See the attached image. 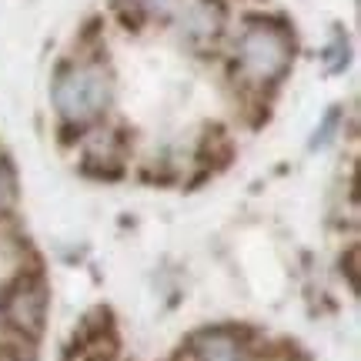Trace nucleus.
<instances>
[{"label":"nucleus","instance_id":"8","mask_svg":"<svg viewBox=\"0 0 361 361\" xmlns=\"http://www.w3.org/2000/svg\"><path fill=\"white\" fill-rule=\"evenodd\" d=\"M345 61H348V47L338 40L335 47L328 51V71H341V67H345Z\"/></svg>","mask_w":361,"mask_h":361},{"label":"nucleus","instance_id":"4","mask_svg":"<svg viewBox=\"0 0 361 361\" xmlns=\"http://www.w3.org/2000/svg\"><path fill=\"white\" fill-rule=\"evenodd\" d=\"M191 361H247V341L234 328H211L191 338Z\"/></svg>","mask_w":361,"mask_h":361},{"label":"nucleus","instance_id":"1","mask_svg":"<svg viewBox=\"0 0 361 361\" xmlns=\"http://www.w3.org/2000/svg\"><path fill=\"white\" fill-rule=\"evenodd\" d=\"M291 37L274 20H255L245 27L238 44V67L251 84H274L291 64Z\"/></svg>","mask_w":361,"mask_h":361},{"label":"nucleus","instance_id":"7","mask_svg":"<svg viewBox=\"0 0 361 361\" xmlns=\"http://www.w3.org/2000/svg\"><path fill=\"white\" fill-rule=\"evenodd\" d=\"M128 7L141 17H168L178 7V0H128Z\"/></svg>","mask_w":361,"mask_h":361},{"label":"nucleus","instance_id":"5","mask_svg":"<svg viewBox=\"0 0 361 361\" xmlns=\"http://www.w3.org/2000/svg\"><path fill=\"white\" fill-rule=\"evenodd\" d=\"M221 7L214 4V0H197L191 11H188V17H184V34L191 40H197V44H204V40H214L221 30Z\"/></svg>","mask_w":361,"mask_h":361},{"label":"nucleus","instance_id":"3","mask_svg":"<svg viewBox=\"0 0 361 361\" xmlns=\"http://www.w3.org/2000/svg\"><path fill=\"white\" fill-rule=\"evenodd\" d=\"M0 314L7 328H13L20 338L37 341L44 335L47 322V284L40 278H20L0 295Z\"/></svg>","mask_w":361,"mask_h":361},{"label":"nucleus","instance_id":"6","mask_svg":"<svg viewBox=\"0 0 361 361\" xmlns=\"http://www.w3.org/2000/svg\"><path fill=\"white\" fill-rule=\"evenodd\" d=\"M17 204V174L7 164H0V214H7Z\"/></svg>","mask_w":361,"mask_h":361},{"label":"nucleus","instance_id":"9","mask_svg":"<svg viewBox=\"0 0 361 361\" xmlns=\"http://www.w3.org/2000/svg\"><path fill=\"white\" fill-rule=\"evenodd\" d=\"M335 124H338V111H331V114L324 117V128H322V134H314V147L318 144H324L328 137H331V130H335Z\"/></svg>","mask_w":361,"mask_h":361},{"label":"nucleus","instance_id":"2","mask_svg":"<svg viewBox=\"0 0 361 361\" xmlns=\"http://www.w3.org/2000/svg\"><path fill=\"white\" fill-rule=\"evenodd\" d=\"M107 101H111V78L97 64L71 67L54 80V104L71 124L94 121L107 107Z\"/></svg>","mask_w":361,"mask_h":361}]
</instances>
